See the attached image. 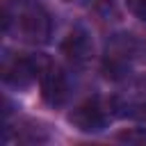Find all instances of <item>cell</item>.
Wrapping results in <instances>:
<instances>
[{
    "label": "cell",
    "instance_id": "3957f363",
    "mask_svg": "<svg viewBox=\"0 0 146 146\" xmlns=\"http://www.w3.org/2000/svg\"><path fill=\"white\" fill-rule=\"evenodd\" d=\"M21 32L30 43H46L52 34L50 14L41 5H30L21 16Z\"/></svg>",
    "mask_w": 146,
    "mask_h": 146
},
{
    "label": "cell",
    "instance_id": "52a82bcc",
    "mask_svg": "<svg viewBox=\"0 0 146 146\" xmlns=\"http://www.w3.org/2000/svg\"><path fill=\"white\" fill-rule=\"evenodd\" d=\"M125 7L132 16H137L139 21L146 23V0H125Z\"/></svg>",
    "mask_w": 146,
    "mask_h": 146
},
{
    "label": "cell",
    "instance_id": "6da1fadb",
    "mask_svg": "<svg viewBox=\"0 0 146 146\" xmlns=\"http://www.w3.org/2000/svg\"><path fill=\"white\" fill-rule=\"evenodd\" d=\"M39 82H41L43 100H46L48 105L59 107V105H64V103L68 100V96H71L68 78H66V73H64L59 66L50 64L48 59H46V64H43V68H41V73H39Z\"/></svg>",
    "mask_w": 146,
    "mask_h": 146
},
{
    "label": "cell",
    "instance_id": "277c9868",
    "mask_svg": "<svg viewBox=\"0 0 146 146\" xmlns=\"http://www.w3.org/2000/svg\"><path fill=\"white\" fill-rule=\"evenodd\" d=\"M43 64H46L43 57H16L11 64L5 66V82L18 89H25L39 78Z\"/></svg>",
    "mask_w": 146,
    "mask_h": 146
},
{
    "label": "cell",
    "instance_id": "8992f818",
    "mask_svg": "<svg viewBox=\"0 0 146 146\" xmlns=\"http://www.w3.org/2000/svg\"><path fill=\"white\" fill-rule=\"evenodd\" d=\"M119 141H128V144H146V130L144 128H130L116 135Z\"/></svg>",
    "mask_w": 146,
    "mask_h": 146
},
{
    "label": "cell",
    "instance_id": "7a4b0ae2",
    "mask_svg": "<svg viewBox=\"0 0 146 146\" xmlns=\"http://www.w3.org/2000/svg\"><path fill=\"white\" fill-rule=\"evenodd\" d=\"M107 121H110V114L98 98L84 100L68 114V123L80 132H100L107 125Z\"/></svg>",
    "mask_w": 146,
    "mask_h": 146
},
{
    "label": "cell",
    "instance_id": "5b68a950",
    "mask_svg": "<svg viewBox=\"0 0 146 146\" xmlns=\"http://www.w3.org/2000/svg\"><path fill=\"white\" fill-rule=\"evenodd\" d=\"M62 52L64 57L71 62V64H84L89 62L91 52H94V43H91V36L84 27H73L68 32V36L62 41Z\"/></svg>",
    "mask_w": 146,
    "mask_h": 146
},
{
    "label": "cell",
    "instance_id": "ba28073f",
    "mask_svg": "<svg viewBox=\"0 0 146 146\" xmlns=\"http://www.w3.org/2000/svg\"><path fill=\"white\" fill-rule=\"evenodd\" d=\"M64 2H80V0H64Z\"/></svg>",
    "mask_w": 146,
    "mask_h": 146
}]
</instances>
